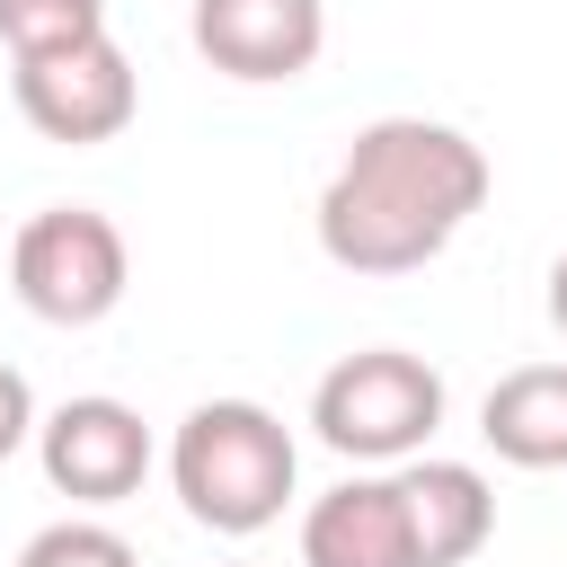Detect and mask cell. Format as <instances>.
Instances as JSON below:
<instances>
[{"mask_svg": "<svg viewBox=\"0 0 567 567\" xmlns=\"http://www.w3.org/2000/svg\"><path fill=\"white\" fill-rule=\"evenodd\" d=\"M35 452L71 505H124L151 478V425L124 399H62L53 416H35Z\"/></svg>", "mask_w": 567, "mask_h": 567, "instance_id": "cell-6", "label": "cell"}, {"mask_svg": "<svg viewBox=\"0 0 567 567\" xmlns=\"http://www.w3.org/2000/svg\"><path fill=\"white\" fill-rule=\"evenodd\" d=\"M168 478H177V505L204 532L248 540V532H266L292 505L301 452H292V434H284L275 408H257V399H204L177 425V443H168Z\"/></svg>", "mask_w": 567, "mask_h": 567, "instance_id": "cell-2", "label": "cell"}, {"mask_svg": "<svg viewBox=\"0 0 567 567\" xmlns=\"http://www.w3.org/2000/svg\"><path fill=\"white\" fill-rule=\"evenodd\" d=\"M18 567H142V549L124 532H106V523H44L18 549Z\"/></svg>", "mask_w": 567, "mask_h": 567, "instance_id": "cell-12", "label": "cell"}, {"mask_svg": "<svg viewBox=\"0 0 567 567\" xmlns=\"http://www.w3.org/2000/svg\"><path fill=\"white\" fill-rule=\"evenodd\" d=\"M399 505H408V540H416V567H461L487 549L496 532V487L470 470V461H408L399 470Z\"/></svg>", "mask_w": 567, "mask_h": 567, "instance_id": "cell-9", "label": "cell"}, {"mask_svg": "<svg viewBox=\"0 0 567 567\" xmlns=\"http://www.w3.org/2000/svg\"><path fill=\"white\" fill-rule=\"evenodd\" d=\"M27 434H35V390H27L18 363H0V461H9Z\"/></svg>", "mask_w": 567, "mask_h": 567, "instance_id": "cell-13", "label": "cell"}, {"mask_svg": "<svg viewBox=\"0 0 567 567\" xmlns=\"http://www.w3.org/2000/svg\"><path fill=\"white\" fill-rule=\"evenodd\" d=\"M80 35H106V0H0L9 53H53V44H80Z\"/></svg>", "mask_w": 567, "mask_h": 567, "instance_id": "cell-11", "label": "cell"}, {"mask_svg": "<svg viewBox=\"0 0 567 567\" xmlns=\"http://www.w3.org/2000/svg\"><path fill=\"white\" fill-rule=\"evenodd\" d=\"M549 319H558V337H567V248H558V266H549Z\"/></svg>", "mask_w": 567, "mask_h": 567, "instance_id": "cell-14", "label": "cell"}, {"mask_svg": "<svg viewBox=\"0 0 567 567\" xmlns=\"http://www.w3.org/2000/svg\"><path fill=\"white\" fill-rule=\"evenodd\" d=\"M9 89H18V115H27L44 142H71V151L115 142V133L133 124V106H142V80H133V62H124L115 35H80V44H53V53H18Z\"/></svg>", "mask_w": 567, "mask_h": 567, "instance_id": "cell-5", "label": "cell"}, {"mask_svg": "<svg viewBox=\"0 0 567 567\" xmlns=\"http://www.w3.org/2000/svg\"><path fill=\"white\" fill-rule=\"evenodd\" d=\"M478 434L514 470H567V363H514L478 399Z\"/></svg>", "mask_w": 567, "mask_h": 567, "instance_id": "cell-10", "label": "cell"}, {"mask_svg": "<svg viewBox=\"0 0 567 567\" xmlns=\"http://www.w3.org/2000/svg\"><path fill=\"white\" fill-rule=\"evenodd\" d=\"M328 44V0H195V53L221 80H301Z\"/></svg>", "mask_w": 567, "mask_h": 567, "instance_id": "cell-7", "label": "cell"}, {"mask_svg": "<svg viewBox=\"0 0 567 567\" xmlns=\"http://www.w3.org/2000/svg\"><path fill=\"white\" fill-rule=\"evenodd\" d=\"M9 284H18V301H27L44 328H97V319L124 301V284H133V248H124V230H115L106 213H89V204H44V213L18 221V239H9Z\"/></svg>", "mask_w": 567, "mask_h": 567, "instance_id": "cell-4", "label": "cell"}, {"mask_svg": "<svg viewBox=\"0 0 567 567\" xmlns=\"http://www.w3.org/2000/svg\"><path fill=\"white\" fill-rule=\"evenodd\" d=\"M301 567H416L399 478H346L301 514Z\"/></svg>", "mask_w": 567, "mask_h": 567, "instance_id": "cell-8", "label": "cell"}, {"mask_svg": "<svg viewBox=\"0 0 567 567\" xmlns=\"http://www.w3.org/2000/svg\"><path fill=\"white\" fill-rule=\"evenodd\" d=\"M310 425L346 461H416L443 425V372L408 346H363L337 354L310 390Z\"/></svg>", "mask_w": 567, "mask_h": 567, "instance_id": "cell-3", "label": "cell"}, {"mask_svg": "<svg viewBox=\"0 0 567 567\" xmlns=\"http://www.w3.org/2000/svg\"><path fill=\"white\" fill-rule=\"evenodd\" d=\"M487 204V151L434 115H381L319 186V248L346 275H416Z\"/></svg>", "mask_w": 567, "mask_h": 567, "instance_id": "cell-1", "label": "cell"}]
</instances>
